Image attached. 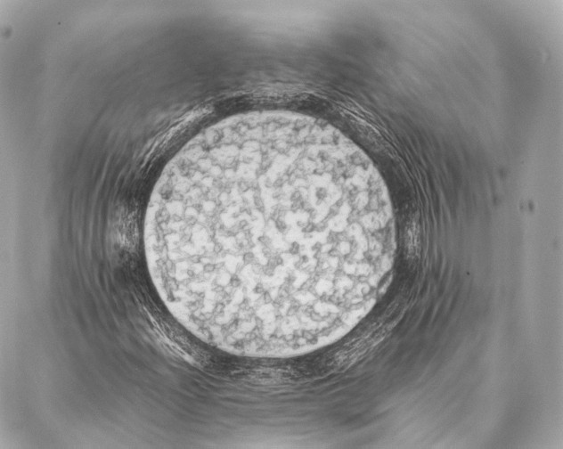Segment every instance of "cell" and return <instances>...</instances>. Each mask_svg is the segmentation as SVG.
<instances>
[{
	"instance_id": "cell-1",
	"label": "cell",
	"mask_w": 563,
	"mask_h": 449,
	"mask_svg": "<svg viewBox=\"0 0 563 449\" xmlns=\"http://www.w3.org/2000/svg\"><path fill=\"white\" fill-rule=\"evenodd\" d=\"M151 281L206 344L288 358L345 337L389 283L387 186L331 125L290 111L235 115L170 159L143 223Z\"/></svg>"
}]
</instances>
